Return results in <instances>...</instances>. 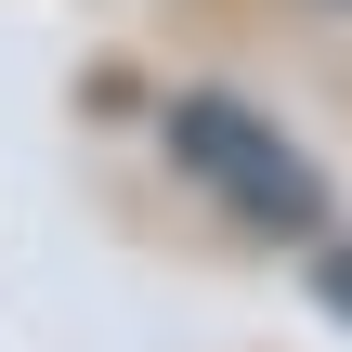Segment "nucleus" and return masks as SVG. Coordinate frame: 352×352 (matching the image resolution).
<instances>
[{"mask_svg": "<svg viewBox=\"0 0 352 352\" xmlns=\"http://www.w3.org/2000/svg\"><path fill=\"white\" fill-rule=\"evenodd\" d=\"M314 287H327V314L352 327V248H327V261H314Z\"/></svg>", "mask_w": 352, "mask_h": 352, "instance_id": "nucleus-2", "label": "nucleus"}, {"mask_svg": "<svg viewBox=\"0 0 352 352\" xmlns=\"http://www.w3.org/2000/svg\"><path fill=\"white\" fill-rule=\"evenodd\" d=\"M170 157H183V183H209L248 235H327L314 157H300L274 118H248L235 91H183V104H170Z\"/></svg>", "mask_w": 352, "mask_h": 352, "instance_id": "nucleus-1", "label": "nucleus"}]
</instances>
